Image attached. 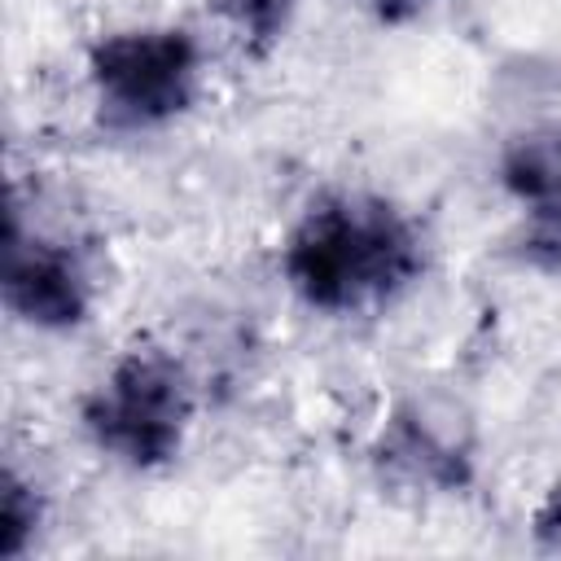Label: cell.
I'll return each instance as SVG.
<instances>
[{
	"label": "cell",
	"mask_w": 561,
	"mask_h": 561,
	"mask_svg": "<svg viewBox=\"0 0 561 561\" xmlns=\"http://www.w3.org/2000/svg\"><path fill=\"white\" fill-rule=\"evenodd\" d=\"M504 184L543 215H561V131H535L513 140L504 158Z\"/></svg>",
	"instance_id": "cell-5"
},
{
	"label": "cell",
	"mask_w": 561,
	"mask_h": 561,
	"mask_svg": "<svg viewBox=\"0 0 561 561\" xmlns=\"http://www.w3.org/2000/svg\"><path fill=\"white\" fill-rule=\"evenodd\" d=\"M35 530V500H26V486L22 482H4V530H0V552L13 557L22 552L26 535Z\"/></svg>",
	"instance_id": "cell-7"
},
{
	"label": "cell",
	"mask_w": 561,
	"mask_h": 561,
	"mask_svg": "<svg viewBox=\"0 0 561 561\" xmlns=\"http://www.w3.org/2000/svg\"><path fill=\"white\" fill-rule=\"evenodd\" d=\"M539 539L543 543H552V548H561V486L548 495V504H543V513H539Z\"/></svg>",
	"instance_id": "cell-9"
},
{
	"label": "cell",
	"mask_w": 561,
	"mask_h": 561,
	"mask_svg": "<svg viewBox=\"0 0 561 561\" xmlns=\"http://www.w3.org/2000/svg\"><path fill=\"white\" fill-rule=\"evenodd\" d=\"M9 302L35 324H75L83 316V280L66 254L9 232Z\"/></svg>",
	"instance_id": "cell-4"
},
{
	"label": "cell",
	"mask_w": 561,
	"mask_h": 561,
	"mask_svg": "<svg viewBox=\"0 0 561 561\" xmlns=\"http://www.w3.org/2000/svg\"><path fill=\"white\" fill-rule=\"evenodd\" d=\"M421 4H425V0H373V9H377L381 18H390V22H399V18H412Z\"/></svg>",
	"instance_id": "cell-10"
},
{
	"label": "cell",
	"mask_w": 561,
	"mask_h": 561,
	"mask_svg": "<svg viewBox=\"0 0 561 561\" xmlns=\"http://www.w3.org/2000/svg\"><path fill=\"white\" fill-rule=\"evenodd\" d=\"M224 9H228V13H232L250 35L267 39V35L280 26V18H285L289 0H224Z\"/></svg>",
	"instance_id": "cell-8"
},
{
	"label": "cell",
	"mask_w": 561,
	"mask_h": 561,
	"mask_svg": "<svg viewBox=\"0 0 561 561\" xmlns=\"http://www.w3.org/2000/svg\"><path fill=\"white\" fill-rule=\"evenodd\" d=\"M197 53L180 31L114 35L92 53V75L105 105L131 123H153L188 101Z\"/></svg>",
	"instance_id": "cell-3"
},
{
	"label": "cell",
	"mask_w": 561,
	"mask_h": 561,
	"mask_svg": "<svg viewBox=\"0 0 561 561\" xmlns=\"http://www.w3.org/2000/svg\"><path fill=\"white\" fill-rule=\"evenodd\" d=\"M386 460L399 465V469H408V473L421 478V482H434V486H456V482L465 478L460 456H456L447 443H438V438H434L425 425H416V421H399V425L390 430V438H386Z\"/></svg>",
	"instance_id": "cell-6"
},
{
	"label": "cell",
	"mask_w": 561,
	"mask_h": 561,
	"mask_svg": "<svg viewBox=\"0 0 561 561\" xmlns=\"http://www.w3.org/2000/svg\"><path fill=\"white\" fill-rule=\"evenodd\" d=\"M184 421V386L167 359L131 355L88 403V430L96 443L131 465L171 456Z\"/></svg>",
	"instance_id": "cell-2"
},
{
	"label": "cell",
	"mask_w": 561,
	"mask_h": 561,
	"mask_svg": "<svg viewBox=\"0 0 561 561\" xmlns=\"http://www.w3.org/2000/svg\"><path fill=\"white\" fill-rule=\"evenodd\" d=\"M285 267L307 302L342 311L399 289L416 272V245L386 206L337 202L307 215L289 241Z\"/></svg>",
	"instance_id": "cell-1"
}]
</instances>
